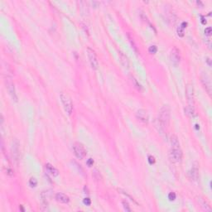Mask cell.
<instances>
[{"mask_svg":"<svg viewBox=\"0 0 212 212\" xmlns=\"http://www.w3.org/2000/svg\"><path fill=\"white\" fill-rule=\"evenodd\" d=\"M171 117V108L168 105H164L161 108L158 114V124L162 129H166V128L168 126L170 122Z\"/></svg>","mask_w":212,"mask_h":212,"instance_id":"6da1fadb","label":"cell"},{"mask_svg":"<svg viewBox=\"0 0 212 212\" xmlns=\"http://www.w3.org/2000/svg\"><path fill=\"white\" fill-rule=\"evenodd\" d=\"M60 97H61V103L63 105L65 111L67 113V114L71 115L73 112V104H72L71 97L67 94L63 93V92L61 94Z\"/></svg>","mask_w":212,"mask_h":212,"instance_id":"7a4b0ae2","label":"cell"},{"mask_svg":"<svg viewBox=\"0 0 212 212\" xmlns=\"http://www.w3.org/2000/svg\"><path fill=\"white\" fill-rule=\"evenodd\" d=\"M73 151L78 159H83L85 158V157L86 156V150L84 147L81 143L80 142H75L73 145Z\"/></svg>","mask_w":212,"mask_h":212,"instance_id":"3957f363","label":"cell"},{"mask_svg":"<svg viewBox=\"0 0 212 212\" xmlns=\"http://www.w3.org/2000/svg\"><path fill=\"white\" fill-rule=\"evenodd\" d=\"M87 55H88L89 61V63L90 65L92 67V69L96 70L99 66V61H98V57H97V55L93 49L91 48H88L87 49Z\"/></svg>","mask_w":212,"mask_h":212,"instance_id":"277c9868","label":"cell"},{"mask_svg":"<svg viewBox=\"0 0 212 212\" xmlns=\"http://www.w3.org/2000/svg\"><path fill=\"white\" fill-rule=\"evenodd\" d=\"M170 158L173 162H180L182 159V151L178 147H171L170 151Z\"/></svg>","mask_w":212,"mask_h":212,"instance_id":"5b68a950","label":"cell"},{"mask_svg":"<svg viewBox=\"0 0 212 212\" xmlns=\"http://www.w3.org/2000/svg\"><path fill=\"white\" fill-rule=\"evenodd\" d=\"M5 85H6V88L8 91V93L10 94L11 98L12 100L14 101H17L18 100V97H17V94H16V91H15V87H14V84L12 81L11 78H9L8 76H7L5 79Z\"/></svg>","mask_w":212,"mask_h":212,"instance_id":"8992f818","label":"cell"},{"mask_svg":"<svg viewBox=\"0 0 212 212\" xmlns=\"http://www.w3.org/2000/svg\"><path fill=\"white\" fill-rule=\"evenodd\" d=\"M200 79H201V83H202L204 88L206 89L207 93L209 94H211V81L210 76L206 73H202L200 76Z\"/></svg>","mask_w":212,"mask_h":212,"instance_id":"52a82bcc","label":"cell"},{"mask_svg":"<svg viewBox=\"0 0 212 212\" xmlns=\"http://www.w3.org/2000/svg\"><path fill=\"white\" fill-rule=\"evenodd\" d=\"M11 152H12L13 160L18 162L19 160V157H20V144H19V142L17 139H14V141L12 142Z\"/></svg>","mask_w":212,"mask_h":212,"instance_id":"ba28073f","label":"cell"},{"mask_svg":"<svg viewBox=\"0 0 212 212\" xmlns=\"http://www.w3.org/2000/svg\"><path fill=\"white\" fill-rule=\"evenodd\" d=\"M170 58H171V63L174 65H177L180 63L181 55H180V51L177 49V47H174L171 50V54H170Z\"/></svg>","mask_w":212,"mask_h":212,"instance_id":"9c48e42d","label":"cell"},{"mask_svg":"<svg viewBox=\"0 0 212 212\" xmlns=\"http://www.w3.org/2000/svg\"><path fill=\"white\" fill-rule=\"evenodd\" d=\"M136 118L142 123L147 124L148 122V114L145 109H138L136 113Z\"/></svg>","mask_w":212,"mask_h":212,"instance_id":"30bf717a","label":"cell"},{"mask_svg":"<svg viewBox=\"0 0 212 212\" xmlns=\"http://www.w3.org/2000/svg\"><path fill=\"white\" fill-rule=\"evenodd\" d=\"M187 96L189 105H190L189 108L193 109V105H194V94H193V88L191 85H188L187 88Z\"/></svg>","mask_w":212,"mask_h":212,"instance_id":"8fae6325","label":"cell"},{"mask_svg":"<svg viewBox=\"0 0 212 212\" xmlns=\"http://www.w3.org/2000/svg\"><path fill=\"white\" fill-rule=\"evenodd\" d=\"M55 199H56V201H58L60 203H63V204H67L70 201L69 196L64 194V193H61V192L56 193V195H55Z\"/></svg>","mask_w":212,"mask_h":212,"instance_id":"7c38bea8","label":"cell"},{"mask_svg":"<svg viewBox=\"0 0 212 212\" xmlns=\"http://www.w3.org/2000/svg\"><path fill=\"white\" fill-rule=\"evenodd\" d=\"M189 176H190V178L193 181H196L198 179V177H199V169H198V167L196 165H194L191 171L189 172Z\"/></svg>","mask_w":212,"mask_h":212,"instance_id":"4fadbf2b","label":"cell"},{"mask_svg":"<svg viewBox=\"0 0 212 212\" xmlns=\"http://www.w3.org/2000/svg\"><path fill=\"white\" fill-rule=\"evenodd\" d=\"M46 169H47V172L49 174H51L52 177H57L58 174H59V171L56 167H54L52 165H51L50 163L46 164Z\"/></svg>","mask_w":212,"mask_h":212,"instance_id":"5bb4252c","label":"cell"},{"mask_svg":"<svg viewBox=\"0 0 212 212\" xmlns=\"http://www.w3.org/2000/svg\"><path fill=\"white\" fill-rule=\"evenodd\" d=\"M118 56H119V61L122 63V65H124L125 68H129V61L128 57L122 52H118Z\"/></svg>","mask_w":212,"mask_h":212,"instance_id":"9a60e30c","label":"cell"},{"mask_svg":"<svg viewBox=\"0 0 212 212\" xmlns=\"http://www.w3.org/2000/svg\"><path fill=\"white\" fill-rule=\"evenodd\" d=\"M170 142H171V147H180V142H179V140H178V138L176 135H174V134H172L171 136Z\"/></svg>","mask_w":212,"mask_h":212,"instance_id":"2e32d148","label":"cell"},{"mask_svg":"<svg viewBox=\"0 0 212 212\" xmlns=\"http://www.w3.org/2000/svg\"><path fill=\"white\" fill-rule=\"evenodd\" d=\"M132 82L134 84V85L135 86V88H137V89H138V90H142V86L141 85L139 84V83L137 81V80H136L134 77H132Z\"/></svg>","mask_w":212,"mask_h":212,"instance_id":"e0dca14e","label":"cell"},{"mask_svg":"<svg viewBox=\"0 0 212 212\" xmlns=\"http://www.w3.org/2000/svg\"><path fill=\"white\" fill-rule=\"evenodd\" d=\"M29 186L31 187H36L37 186V180L35 177H32L29 180Z\"/></svg>","mask_w":212,"mask_h":212,"instance_id":"ac0fdd59","label":"cell"},{"mask_svg":"<svg viewBox=\"0 0 212 212\" xmlns=\"http://www.w3.org/2000/svg\"><path fill=\"white\" fill-rule=\"evenodd\" d=\"M148 52H149V53H151V54H155V53L158 52V47H157V46H155V45H153V46H151V47H149Z\"/></svg>","mask_w":212,"mask_h":212,"instance_id":"d6986e66","label":"cell"},{"mask_svg":"<svg viewBox=\"0 0 212 212\" xmlns=\"http://www.w3.org/2000/svg\"><path fill=\"white\" fill-rule=\"evenodd\" d=\"M122 204H123L124 210H125L126 211H131V208L129 207V203H128L126 200H123V201H122Z\"/></svg>","mask_w":212,"mask_h":212,"instance_id":"ffe728a7","label":"cell"},{"mask_svg":"<svg viewBox=\"0 0 212 212\" xmlns=\"http://www.w3.org/2000/svg\"><path fill=\"white\" fill-rule=\"evenodd\" d=\"M128 36H129V41H130V43H131V45L133 46V47H134V50H135L136 52H138V50H137V47H136V45H135V43H134V39H133V37H131V36H130L129 33L128 34Z\"/></svg>","mask_w":212,"mask_h":212,"instance_id":"44dd1931","label":"cell"},{"mask_svg":"<svg viewBox=\"0 0 212 212\" xmlns=\"http://www.w3.org/2000/svg\"><path fill=\"white\" fill-rule=\"evenodd\" d=\"M147 160H148V162H149V164H151V165H153L155 163V158L153 157V156H151V155H149L148 156V158H147Z\"/></svg>","mask_w":212,"mask_h":212,"instance_id":"7402d4cb","label":"cell"},{"mask_svg":"<svg viewBox=\"0 0 212 212\" xmlns=\"http://www.w3.org/2000/svg\"><path fill=\"white\" fill-rule=\"evenodd\" d=\"M212 33V29L211 27H208V28H206V30H205V34L206 36H210L211 35Z\"/></svg>","mask_w":212,"mask_h":212,"instance_id":"603a6c76","label":"cell"},{"mask_svg":"<svg viewBox=\"0 0 212 212\" xmlns=\"http://www.w3.org/2000/svg\"><path fill=\"white\" fill-rule=\"evenodd\" d=\"M177 34H178L179 36H184V29L182 28L181 27H179L177 28Z\"/></svg>","mask_w":212,"mask_h":212,"instance_id":"cb8c5ba5","label":"cell"},{"mask_svg":"<svg viewBox=\"0 0 212 212\" xmlns=\"http://www.w3.org/2000/svg\"><path fill=\"white\" fill-rule=\"evenodd\" d=\"M168 199L170 200H174L176 199V194L174 192H171L168 195Z\"/></svg>","mask_w":212,"mask_h":212,"instance_id":"d4e9b609","label":"cell"},{"mask_svg":"<svg viewBox=\"0 0 212 212\" xmlns=\"http://www.w3.org/2000/svg\"><path fill=\"white\" fill-rule=\"evenodd\" d=\"M84 204L85 205H86V206H90V204H91V201H90V199L89 198H85V199H84Z\"/></svg>","mask_w":212,"mask_h":212,"instance_id":"484cf974","label":"cell"},{"mask_svg":"<svg viewBox=\"0 0 212 212\" xmlns=\"http://www.w3.org/2000/svg\"><path fill=\"white\" fill-rule=\"evenodd\" d=\"M86 163H87V165H88L89 167H91V166H93V164H94V161H93V159L92 158H89L88 159V161L86 162Z\"/></svg>","mask_w":212,"mask_h":212,"instance_id":"4316f807","label":"cell"},{"mask_svg":"<svg viewBox=\"0 0 212 212\" xmlns=\"http://www.w3.org/2000/svg\"><path fill=\"white\" fill-rule=\"evenodd\" d=\"M187 23H186V22H183V23H182V24H181V28H183V29H185L186 28H187Z\"/></svg>","mask_w":212,"mask_h":212,"instance_id":"83f0119b","label":"cell"},{"mask_svg":"<svg viewBox=\"0 0 212 212\" xmlns=\"http://www.w3.org/2000/svg\"><path fill=\"white\" fill-rule=\"evenodd\" d=\"M206 61H207V63H208V65H211V60H210V58H207V60H206Z\"/></svg>","mask_w":212,"mask_h":212,"instance_id":"f1b7e54d","label":"cell"},{"mask_svg":"<svg viewBox=\"0 0 212 212\" xmlns=\"http://www.w3.org/2000/svg\"><path fill=\"white\" fill-rule=\"evenodd\" d=\"M19 208H20V209H21L22 211H24V209L23 208V206H20V207H19Z\"/></svg>","mask_w":212,"mask_h":212,"instance_id":"f546056e","label":"cell"}]
</instances>
